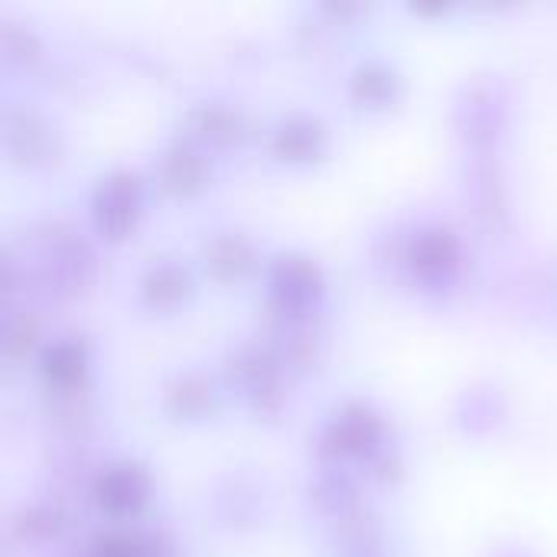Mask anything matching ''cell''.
Segmentation results:
<instances>
[]
</instances>
